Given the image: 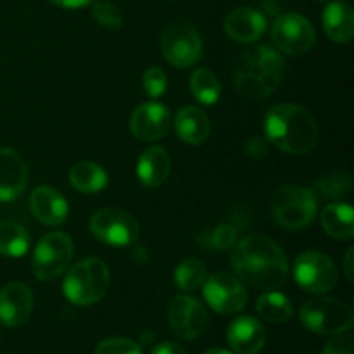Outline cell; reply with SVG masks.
<instances>
[{
    "label": "cell",
    "instance_id": "1",
    "mask_svg": "<svg viewBox=\"0 0 354 354\" xmlns=\"http://www.w3.org/2000/svg\"><path fill=\"white\" fill-rule=\"evenodd\" d=\"M232 268L239 279L259 290H277L289 277L286 252L265 235H249L234 245Z\"/></svg>",
    "mask_w": 354,
    "mask_h": 354
},
{
    "label": "cell",
    "instance_id": "2",
    "mask_svg": "<svg viewBox=\"0 0 354 354\" xmlns=\"http://www.w3.org/2000/svg\"><path fill=\"white\" fill-rule=\"evenodd\" d=\"M265 131L277 149L294 156L308 154L318 142L317 121L297 104L273 106L266 113Z\"/></svg>",
    "mask_w": 354,
    "mask_h": 354
},
{
    "label": "cell",
    "instance_id": "3",
    "mask_svg": "<svg viewBox=\"0 0 354 354\" xmlns=\"http://www.w3.org/2000/svg\"><path fill=\"white\" fill-rule=\"evenodd\" d=\"M286 75V61L275 48L258 45L241 55L235 68V88L249 99H263L275 92Z\"/></svg>",
    "mask_w": 354,
    "mask_h": 354
},
{
    "label": "cell",
    "instance_id": "4",
    "mask_svg": "<svg viewBox=\"0 0 354 354\" xmlns=\"http://www.w3.org/2000/svg\"><path fill=\"white\" fill-rule=\"evenodd\" d=\"M109 268L100 258H85L71 266L62 282V292L76 306H90L106 296Z\"/></svg>",
    "mask_w": 354,
    "mask_h": 354
},
{
    "label": "cell",
    "instance_id": "5",
    "mask_svg": "<svg viewBox=\"0 0 354 354\" xmlns=\"http://www.w3.org/2000/svg\"><path fill=\"white\" fill-rule=\"evenodd\" d=\"M317 201L310 189L297 185L280 187L272 199L275 221L287 230H303L315 221Z\"/></svg>",
    "mask_w": 354,
    "mask_h": 354
},
{
    "label": "cell",
    "instance_id": "6",
    "mask_svg": "<svg viewBox=\"0 0 354 354\" xmlns=\"http://www.w3.org/2000/svg\"><path fill=\"white\" fill-rule=\"evenodd\" d=\"M299 318L308 330L320 335L344 334L353 327L354 322L351 308L334 297L306 301L301 308Z\"/></svg>",
    "mask_w": 354,
    "mask_h": 354
},
{
    "label": "cell",
    "instance_id": "7",
    "mask_svg": "<svg viewBox=\"0 0 354 354\" xmlns=\"http://www.w3.org/2000/svg\"><path fill=\"white\" fill-rule=\"evenodd\" d=\"M75 252L71 237L64 232H52L40 239L33 252L31 268L33 275L41 282L59 279L68 270Z\"/></svg>",
    "mask_w": 354,
    "mask_h": 354
},
{
    "label": "cell",
    "instance_id": "8",
    "mask_svg": "<svg viewBox=\"0 0 354 354\" xmlns=\"http://www.w3.org/2000/svg\"><path fill=\"white\" fill-rule=\"evenodd\" d=\"M294 279L297 286L310 294H327L339 280L337 266L320 251L301 252L294 263Z\"/></svg>",
    "mask_w": 354,
    "mask_h": 354
},
{
    "label": "cell",
    "instance_id": "9",
    "mask_svg": "<svg viewBox=\"0 0 354 354\" xmlns=\"http://www.w3.org/2000/svg\"><path fill=\"white\" fill-rule=\"evenodd\" d=\"M90 232L97 241L113 248H128L138 239V223L127 211L116 207L100 209L90 218Z\"/></svg>",
    "mask_w": 354,
    "mask_h": 354
},
{
    "label": "cell",
    "instance_id": "10",
    "mask_svg": "<svg viewBox=\"0 0 354 354\" xmlns=\"http://www.w3.org/2000/svg\"><path fill=\"white\" fill-rule=\"evenodd\" d=\"M275 47L287 55L306 54L315 44V28L310 19L301 14L287 12L275 19L272 28Z\"/></svg>",
    "mask_w": 354,
    "mask_h": 354
},
{
    "label": "cell",
    "instance_id": "11",
    "mask_svg": "<svg viewBox=\"0 0 354 354\" xmlns=\"http://www.w3.org/2000/svg\"><path fill=\"white\" fill-rule=\"evenodd\" d=\"M161 52L169 64L187 69L203 57V40L190 24H173L162 35Z\"/></svg>",
    "mask_w": 354,
    "mask_h": 354
},
{
    "label": "cell",
    "instance_id": "12",
    "mask_svg": "<svg viewBox=\"0 0 354 354\" xmlns=\"http://www.w3.org/2000/svg\"><path fill=\"white\" fill-rule=\"evenodd\" d=\"M204 299L220 315H237L248 304V292L237 277L227 272L213 273L203 286Z\"/></svg>",
    "mask_w": 354,
    "mask_h": 354
},
{
    "label": "cell",
    "instance_id": "13",
    "mask_svg": "<svg viewBox=\"0 0 354 354\" xmlns=\"http://www.w3.org/2000/svg\"><path fill=\"white\" fill-rule=\"evenodd\" d=\"M168 320L176 337L183 341H194L206 330L207 311L196 297L176 296L169 304Z\"/></svg>",
    "mask_w": 354,
    "mask_h": 354
},
{
    "label": "cell",
    "instance_id": "14",
    "mask_svg": "<svg viewBox=\"0 0 354 354\" xmlns=\"http://www.w3.org/2000/svg\"><path fill=\"white\" fill-rule=\"evenodd\" d=\"M171 127V113L165 104L144 102L130 118V131L142 142H154L165 137Z\"/></svg>",
    "mask_w": 354,
    "mask_h": 354
},
{
    "label": "cell",
    "instance_id": "15",
    "mask_svg": "<svg viewBox=\"0 0 354 354\" xmlns=\"http://www.w3.org/2000/svg\"><path fill=\"white\" fill-rule=\"evenodd\" d=\"M33 311V294L26 283H7L0 290V324L16 328L26 324Z\"/></svg>",
    "mask_w": 354,
    "mask_h": 354
},
{
    "label": "cell",
    "instance_id": "16",
    "mask_svg": "<svg viewBox=\"0 0 354 354\" xmlns=\"http://www.w3.org/2000/svg\"><path fill=\"white\" fill-rule=\"evenodd\" d=\"M28 183V166L14 149H0V201H14Z\"/></svg>",
    "mask_w": 354,
    "mask_h": 354
},
{
    "label": "cell",
    "instance_id": "17",
    "mask_svg": "<svg viewBox=\"0 0 354 354\" xmlns=\"http://www.w3.org/2000/svg\"><path fill=\"white\" fill-rule=\"evenodd\" d=\"M30 207L35 218L48 227H59L68 220V201L54 187H37L31 192Z\"/></svg>",
    "mask_w": 354,
    "mask_h": 354
},
{
    "label": "cell",
    "instance_id": "18",
    "mask_svg": "<svg viewBox=\"0 0 354 354\" xmlns=\"http://www.w3.org/2000/svg\"><path fill=\"white\" fill-rule=\"evenodd\" d=\"M227 341L237 354H258L265 348L266 330L254 317H239L228 325Z\"/></svg>",
    "mask_w": 354,
    "mask_h": 354
},
{
    "label": "cell",
    "instance_id": "19",
    "mask_svg": "<svg viewBox=\"0 0 354 354\" xmlns=\"http://www.w3.org/2000/svg\"><path fill=\"white\" fill-rule=\"evenodd\" d=\"M225 31L239 44H252L266 31V17L252 7H239L225 17Z\"/></svg>",
    "mask_w": 354,
    "mask_h": 354
},
{
    "label": "cell",
    "instance_id": "20",
    "mask_svg": "<svg viewBox=\"0 0 354 354\" xmlns=\"http://www.w3.org/2000/svg\"><path fill=\"white\" fill-rule=\"evenodd\" d=\"M322 24L330 38L335 44H349L354 35V10L344 0H334L327 3L322 16Z\"/></svg>",
    "mask_w": 354,
    "mask_h": 354
},
{
    "label": "cell",
    "instance_id": "21",
    "mask_svg": "<svg viewBox=\"0 0 354 354\" xmlns=\"http://www.w3.org/2000/svg\"><path fill=\"white\" fill-rule=\"evenodd\" d=\"M169 171H171V159L165 147L154 145L142 152L137 165V176L142 185L156 189L166 182Z\"/></svg>",
    "mask_w": 354,
    "mask_h": 354
},
{
    "label": "cell",
    "instance_id": "22",
    "mask_svg": "<svg viewBox=\"0 0 354 354\" xmlns=\"http://www.w3.org/2000/svg\"><path fill=\"white\" fill-rule=\"evenodd\" d=\"M175 130L185 144L199 145L211 133L209 118L201 107L185 106L176 113Z\"/></svg>",
    "mask_w": 354,
    "mask_h": 354
},
{
    "label": "cell",
    "instance_id": "23",
    "mask_svg": "<svg viewBox=\"0 0 354 354\" xmlns=\"http://www.w3.org/2000/svg\"><path fill=\"white\" fill-rule=\"evenodd\" d=\"M322 227L335 241L354 237V211L348 203H332L322 211Z\"/></svg>",
    "mask_w": 354,
    "mask_h": 354
},
{
    "label": "cell",
    "instance_id": "24",
    "mask_svg": "<svg viewBox=\"0 0 354 354\" xmlns=\"http://www.w3.org/2000/svg\"><path fill=\"white\" fill-rule=\"evenodd\" d=\"M69 182L73 189L82 194H97L109 183L106 169L93 161H80L69 171Z\"/></svg>",
    "mask_w": 354,
    "mask_h": 354
},
{
    "label": "cell",
    "instance_id": "25",
    "mask_svg": "<svg viewBox=\"0 0 354 354\" xmlns=\"http://www.w3.org/2000/svg\"><path fill=\"white\" fill-rule=\"evenodd\" d=\"M256 310H258L259 317L270 324H286L294 315V308L289 297L277 290H266L256 303Z\"/></svg>",
    "mask_w": 354,
    "mask_h": 354
},
{
    "label": "cell",
    "instance_id": "26",
    "mask_svg": "<svg viewBox=\"0 0 354 354\" xmlns=\"http://www.w3.org/2000/svg\"><path fill=\"white\" fill-rule=\"evenodd\" d=\"M31 245L30 232L14 221L0 223V254L7 258H21Z\"/></svg>",
    "mask_w": 354,
    "mask_h": 354
},
{
    "label": "cell",
    "instance_id": "27",
    "mask_svg": "<svg viewBox=\"0 0 354 354\" xmlns=\"http://www.w3.org/2000/svg\"><path fill=\"white\" fill-rule=\"evenodd\" d=\"M173 282L183 292H194L206 282V265L197 258H187L173 273Z\"/></svg>",
    "mask_w": 354,
    "mask_h": 354
},
{
    "label": "cell",
    "instance_id": "28",
    "mask_svg": "<svg viewBox=\"0 0 354 354\" xmlns=\"http://www.w3.org/2000/svg\"><path fill=\"white\" fill-rule=\"evenodd\" d=\"M190 90H192V95L196 97L197 102L204 104V106H213L221 95V85L216 75L206 68H199L192 73Z\"/></svg>",
    "mask_w": 354,
    "mask_h": 354
},
{
    "label": "cell",
    "instance_id": "29",
    "mask_svg": "<svg viewBox=\"0 0 354 354\" xmlns=\"http://www.w3.org/2000/svg\"><path fill=\"white\" fill-rule=\"evenodd\" d=\"M353 187V176L348 171H334L322 176L311 187L317 199H339L349 194Z\"/></svg>",
    "mask_w": 354,
    "mask_h": 354
},
{
    "label": "cell",
    "instance_id": "30",
    "mask_svg": "<svg viewBox=\"0 0 354 354\" xmlns=\"http://www.w3.org/2000/svg\"><path fill=\"white\" fill-rule=\"evenodd\" d=\"M92 16L100 26L118 30L123 26V14L109 0H95L92 6Z\"/></svg>",
    "mask_w": 354,
    "mask_h": 354
},
{
    "label": "cell",
    "instance_id": "31",
    "mask_svg": "<svg viewBox=\"0 0 354 354\" xmlns=\"http://www.w3.org/2000/svg\"><path fill=\"white\" fill-rule=\"evenodd\" d=\"M142 88L147 93L151 99H159L166 93L168 88V78H166V73L161 68L154 66V68H149L147 71L142 76Z\"/></svg>",
    "mask_w": 354,
    "mask_h": 354
},
{
    "label": "cell",
    "instance_id": "32",
    "mask_svg": "<svg viewBox=\"0 0 354 354\" xmlns=\"http://www.w3.org/2000/svg\"><path fill=\"white\" fill-rule=\"evenodd\" d=\"M237 228L234 225H220V227L214 228L213 232L207 237V244L211 245L216 251H227V249H232L237 242Z\"/></svg>",
    "mask_w": 354,
    "mask_h": 354
},
{
    "label": "cell",
    "instance_id": "33",
    "mask_svg": "<svg viewBox=\"0 0 354 354\" xmlns=\"http://www.w3.org/2000/svg\"><path fill=\"white\" fill-rule=\"evenodd\" d=\"M95 354H144L140 344L123 337H111L97 346Z\"/></svg>",
    "mask_w": 354,
    "mask_h": 354
},
{
    "label": "cell",
    "instance_id": "34",
    "mask_svg": "<svg viewBox=\"0 0 354 354\" xmlns=\"http://www.w3.org/2000/svg\"><path fill=\"white\" fill-rule=\"evenodd\" d=\"M324 354H354L353 335L346 334V332L337 334L325 344Z\"/></svg>",
    "mask_w": 354,
    "mask_h": 354
},
{
    "label": "cell",
    "instance_id": "35",
    "mask_svg": "<svg viewBox=\"0 0 354 354\" xmlns=\"http://www.w3.org/2000/svg\"><path fill=\"white\" fill-rule=\"evenodd\" d=\"M268 152V144L263 137H252L245 145V154L251 159H261Z\"/></svg>",
    "mask_w": 354,
    "mask_h": 354
},
{
    "label": "cell",
    "instance_id": "36",
    "mask_svg": "<svg viewBox=\"0 0 354 354\" xmlns=\"http://www.w3.org/2000/svg\"><path fill=\"white\" fill-rule=\"evenodd\" d=\"M151 354H189L185 351V349L182 348L180 344H176V342H161V344L154 346V349H152Z\"/></svg>",
    "mask_w": 354,
    "mask_h": 354
},
{
    "label": "cell",
    "instance_id": "37",
    "mask_svg": "<svg viewBox=\"0 0 354 354\" xmlns=\"http://www.w3.org/2000/svg\"><path fill=\"white\" fill-rule=\"evenodd\" d=\"M50 2L57 7H62V9H82V7L93 3L95 0H50Z\"/></svg>",
    "mask_w": 354,
    "mask_h": 354
},
{
    "label": "cell",
    "instance_id": "38",
    "mask_svg": "<svg viewBox=\"0 0 354 354\" xmlns=\"http://www.w3.org/2000/svg\"><path fill=\"white\" fill-rule=\"evenodd\" d=\"M130 248H131V258H133L135 261L140 263V265H145V263H149V252H147V249L144 248V245L133 242Z\"/></svg>",
    "mask_w": 354,
    "mask_h": 354
},
{
    "label": "cell",
    "instance_id": "39",
    "mask_svg": "<svg viewBox=\"0 0 354 354\" xmlns=\"http://www.w3.org/2000/svg\"><path fill=\"white\" fill-rule=\"evenodd\" d=\"M353 249H349L348 252H346V258H344V272H346V277H348L349 280L353 282Z\"/></svg>",
    "mask_w": 354,
    "mask_h": 354
},
{
    "label": "cell",
    "instance_id": "40",
    "mask_svg": "<svg viewBox=\"0 0 354 354\" xmlns=\"http://www.w3.org/2000/svg\"><path fill=\"white\" fill-rule=\"evenodd\" d=\"M204 354H234V353L228 351V349H223V348H213V349H209V351H206Z\"/></svg>",
    "mask_w": 354,
    "mask_h": 354
},
{
    "label": "cell",
    "instance_id": "41",
    "mask_svg": "<svg viewBox=\"0 0 354 354\" xmlns=\"http://www.w3.org/2000/svg\"><path fill=\"white\" fill-rule=\"evenodd\" d=\"M315 2H325V0H315Z\"/></svg>",
    "mask_w": 354,
    "mask_h": 354
}]
</instances>
